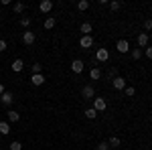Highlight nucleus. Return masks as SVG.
Instances as JSON below:
<instances>
[{
    "mask_svg": "<svg viewBox=\"0 0 152 150\" xmlns=\"http://www.w3.org/2000/svg\"><path fill=\"white\" fill-rule=\"evenodd\" d=\"M81 95L85 97V100H95V89H94V85H85L81 89Z\"/></svg>",
    "mask_w": 152,
    "mask_h": 150,
    "instance_id": "1",
    "label": "nucleus"
},
{
    "mask_svg": "<svg viewBox=\"0 0 152 150\" xmlns=\"http://www.w3.org/2000/svg\"><path fill=\"white\" fill-rule=\"evenodd\" d=\"M105 108H107V102H105L104 97H95L94 100V110L95 112H104Z\"/></svg>",
    "mask_w": 152,
    "mask_h": 150,
    "instance_id": "2",
    "label": "nucleus"
},
{
    "mask_svg": "<svg viewBox=\"0 0 152 150\" xmlns=\"http://www.w3.org/2000/svg\"><path fill=\"white\" fill-rule=\"evenodd\" d=\"M79 45H81L83 49H89V47L94 45V37H91V35H81V39H79Z\"/></svg>",
    "mask_w": 152,
    "mask_h": 150,
    "instance_id": "3",
    "label": "nucleus"
},
{
    "mask_svg": "<svg viewBox=\"0 0 152 150\" xmlns=\"http://www.w3.org/2000/svg\"><path fill=\"white\" fill-rule=\"evenodd\" d=\"M35 33H33V31H24L23 33V43L24 45H33V43H35Z\"/></svg>",
    "mask_w": 152,
    "mask_h": 150,
    "instance_id": "4",
    "label": "nucleus"
},
{
    "mask_svg": "<svg viewBox=\"0 0 152 150\" xmlns=\"http://www.w3.org/2000/svg\"><path fill=\"white\" fill-rule=\"evenodd\" d=\"M116 49H118V53H128L130 51V43L126 41V39H120L118 45H116Z\"/></svg>",
    "mask_w": 152,
    "mask_h": 150,
    "instance_id": "5",
    "label": "nucleus"
},
{
    "mask_svg": "<svg viewBox=\"0 0 152 150\" xmlns=\"http://www.w3.org/2000/svg\"><path fill=\"white\" fill-rule=\"evenodd\" d=\"M0 102L4 105H12V102H14V93H10V91H4L2 95H0Z\"/></svg>",
    "mask_w": 152,
    "mask_h": 150,
    "instance_id": "6",
    "label": "nucleus"
},
{
    "mask_svg": "<svg viewBox=\"0 0 152 150\" xmlns=\"http://www.w3.org/2000/svg\"><path fill=\"white\" fill-rule=\"evenodd\" d=\"M53 6H55V4H53V0H43V2L39 4V8H41V12H45V14L53 10Z\"/></svg>",
    "mask_w": 152,
    "mask_h": 150,
    "instance_id": "7",
    "label": "nucleus"
},
{
    "mask_svg": "<svg viewBox=\"0 0 152 150\" xmlns=\"http://www.w3.org/2000/svg\"><path fill=\"white\" fill-rule=\"evenodd\" d=\"M95 59H97V61H102V63H104V61H107V59H110V51H107V49H97Z\"/></svg>",
    "mask_w": 152,
    "mask_h": 150,
    "instance_id": "8",
    "label": "nucleus"
},
{
    "mask_svg": "<svg viewBox=\"0 0 152 150\" xmlns=\"http://www.w3.org/2000/svg\"><path fill=\"white\" fill-rule=\"evenodd\" d=\"M83 67H85V65H83V61H81V59H75V61L71 63V71H73V73H81Z\"/></svg>",
    "mask_w": 152,
    "mask_h": 150,
    "instance_id": "9",
    "label": "nucleus"
},
{
    "mask_svg": "<svg viewBox=\"0 0 152 150\" xmlns=\"http://www.w3.org/2000/svg\"><path fill=\"white\" fill-rule=\"evenodd\" d=\"M6 118H8V124H14V122L20 120V114L14 112V110H8V112H6Z\"/></svg>",
    "mask_w": 152,
    "mask_h": 150,
    "instance_id": "10",
    "label": "nucleus"
},
{
    "mask_svg": "<svg viewBox=\"0 0 152 150\" xmlns=\"http://www.w3.org/2000/svg\"><path fill=\"white\" fill-rule=\"evenodd\" d=\"M12 71H14V73H18V71H23L24 69V63H23V59H14V61H12Z\"/></svg>",
    "mask_w": 152,
    "mask_h": 150,
    "instance_id": "11",
    "label": "nucleus"
},
{
    "mask_svg": "<svg viewBox=\"0 0 152 150\" xmlns=\"http://www.w3.org/2000/svg\"><path fill=\"white\" fill-rule=\"evenodd\" d=\"M114 87H116V89H126V79L120 77V75L114 77Z\"/></svg>",
    "mask_w": 152,
    "mask_h": 150,
    "instance_id": "12",
    "label": "nucleus"
},
{
    "mask_svg": "<svg viewBox=\"0 0 152 150\" xmlns=\"http://www.w3.org/2000/svg\"><path fill=\"white\" fill-rule=\"evenodd\" d=\"M31 83L39 87V85H43V83H45V77H43L41 73H39V75H31Z\"/></svg>",
    "mask_w": 152,
    "mask_h": 150,
    "instance_id": "13",
    "label": "nucleus"
},
{
    "mask_svg": "<svg viewBox=\"0 0 152 150\" xmlns=\"http://www.w3.org/2000/svg\"><path fill=\"white\" fill-rule=\"evenodd\" d=\"M148 41H150L148 33H140V35H138V45H140V47H146V45H148Z\"/></svg>",
    "mask_w": 152,
    "mask_h": 150,
    "instance_id": "14",
    "label": "nucleus"
},
{
    "mask_svg": "<svg viewBox=\"0 0 152 150\" xmlns=\"http://www.w3.org/2000/svg\"><path fill=\"white\" fill-rule=\"evenodd\" d=\"M0 134H2V136L10 134V124H8V122H0Z\"/></svg>",
    "mask_w": 152,
    "mask_h": 150,
    "instance_id": "15",
    "label": "nucleus"
},
{
    "mask_svg": "<svg viewBox=\"0 0 152 150\" xmlns=\"http://www.w3.org/2000/svg\"><path fill=\"white\" fill-rule=\"evenodd\" d=\"M43 26H45L47 31H51V29L55 26V18H53V16H47V18H45V23H43Z\"/></svg>",
    "mask_w": 152,
    "mask_h": 150,
    "instance_id": "16",
    "label": "nucleus"
},
{
    "mask_svg": "<svg viewBox=\"0 0 152 150\" xmlns=\"http://www.w3.org/2000/svg\"><path fill=\"white\" fill-rule=\"evenodd\" d=\"M91 29H94L91 23H81V33H83V35H89V33H91Z\"/></svg>",
    "mask_w": 152,
    "mask_h": 150,
    "instance_id": "17",
    "label": "nucleus"
},
{
    "mask_svg": "<svg viewBox=\"0 0 152 150\" xmlns=\"http://www.w3.org/2000/svg\"><path fill=\"white\" fill-rule=\"evenodd\" d=\"M89 77H91V79H99V77H102V71L97 69V67H94V69L89 71Z\"/></svg>",
    "mask_w": 152,
    "mask_h": 150,
    "instance_id": "18",
    "label": "nucleus"
},
{
    "mask_svg": "<svg viewBox=\"0 0 152 150\" xmlns=\"http://www.w3.org/2000/svg\"><path fill=\"white\" fill-rule=\"evenodd\" d=\"M107 144H110V148H112V146H114V148H118V146H120V144H122V142H120V138H118V136H112V138H110V142H107Z\"/></svg>",
    "mask_w": 152,
    "mask_h": 150,
    "instance_id": "19",
    "label": "nucleus"
},
{
    "mask_svg": "<svg viewBox=\"0 0 152 150\" xmlns=\"http://www.w3.org/2000/svg\"><path fill=\"white\" fill-rule=\"evenodd\" d=\"M87 8H89V2L87 0H79L77 2V10H87Z\"/></svg>",
    "mask_w": 152,
    "mask_h": 150,
    "instance_id": "20",
    "label": "nucleus"
},
{
    "mask_svg": "<svg viewBox=\"0 0 152 150\" xmlns=\"http://www.w3.org/2000/svg\"><path fill=\"white\" fill-rule=\"evenodd\" d=\"M85 116H87L89 120H95V118H97V112H95L94 108H89V110H85Z\"/></svg>",
    "mask_w": 152,
    "mask_h": 150,
    "instance_id": "21",
    "label": "nucleus"
},
{
    "mask_svg": "<svg viewBox=\"0 0 152 150\" xmlns=\"http://www.w3.org/2000/svg\"><path fill=\"white\" fill-rule=\"evenodd\" d=\"M12 10L16 12V14H20V12L24 10V4H23V2H16V4H14V6H12Z\"/></svg>",
    "mask_w": 152,
    "mask_h": 150,
    "instance_id": "22",
    "label": "nucleus"
},
{
    "mask_svg": "<svg viewBox=\"0 0 152 150\" xmlns=\"http://www.w3.org/2000/svg\"><path fill=\"white\" fill-rule=\"evenodd\" d=\"M41 71H43V65H41V63H35V65H33V75H39Z\"/></svg>",
    "mask_w": 152,
    "mask_h": 150,
    "instance_id": "23",
    "label": "nucleus"
},
{
    "mask_svg": "<svg viewBox=\"0 0 152 150\" xmlns=\"http://www.w3.org/2000/svg\"><path fill=\"white\" fill-rule=\"evenodd\" d=\"M107 4H110V8H112V10H120V6H122L118 0H114V2H107Z\"/></svg>",
    "mask_w": 152,
    "mask_h": 150,
    "instance_id": "24",
    "label": "nucleus"
},
{
    "mask_svg": "<svg viewBox=\"0 0 152 150\" xmlns=\"http://www.w3.org/2000/svg\"><path fill=\"white\" fill-rule=\"evenodd\" d=\"M10 150H23V144L14 140V142H12V144H10Z\"/></svg>",
    "mask_w": 152,
    "mask_h": 150,
    "instance_id": "25",
    "label": "nucleus"
},
{
    "mask_svg": "<svg viewBox=\"0 0 152 150\" xmlns=\"http://www.w3.org/2000/svg\"><path fill=\"white\" fill-rule=\"evenodd\" d=\"M132 57H134V59H140L142 57V49H134V51H132Z\"/></svg>",
    "mask_w": 152,
    "mask_h": 150,
    "instance_id": "26",
    "label": "nucleus"
},
{
    "mask_svg": "<svg viewBox=\"0 0 152 150\" xmlns=\"http://www.w3.org/2000/svg\"><path fill=\"white\" fill-rule=\"evenodd\" d=\"M124 91H126V95H128V97H132V95H134V93H136V89H134V87H132V85H130V87H126V89H124Z\"/></svg>",
    "mask_w": 152,
    "mask_h": 150,
    "instance_id": "27",
    "label": "nucleus"
},
{
    "mask_svg": "<svg viewBox=\"0 0 152 150\" xmlns=\"http://www.w3.org/2000/svg\"><path fill=\"white\" fill-rule=\"evenodd\" d=\"M97 150H110V144L107 142H99L97 144Z\"/></svg>",
    "mask_w": 152,
    "mask_h": 150,
    "instance_id": "28",
    "label": "nucleus"
},
{
    "mask_svg": "<svg viewBox=\"0 0 152 150\" xmlns=\"http://www.w3.org/2000/svg\"><path fill=\"white\" fill-rule=\"evenodd\" d=\"M20 24H23V26H28V24H31V18H28V16H23V18H20Z\"/></svg>",
    "mask_w": 152,
    "mask_h": 150,
    "instance_id": "29",
    "label": "nucleus"
},
{
    "mask_svg": "<svg viewBox=\"0 0 152 150\" xmlns=\"http://www.w3.org/2000/svg\"><path fill=\"white\" fill-rule=\"evenodd\" d=\"M144 26H146V31H152V18H146L144 20Z\"/></svg>",
    "mask_w": 152,
    "mask_h": 150,
    "instance_id": "30",
    "label": "nucleus"
},
{
    "mask_svg": "<svg viewBox=\"0 0 152 150\" xmlns=\"http://www.w3.org/2000/svg\"><path fill=\"white\" fill-rule=\"evenodd\" d=\"M6 41H4V39H0V53H2V51H6Z\"/></svg>",
    "mask_w": 152,
    "mask_h": 150,
    "instance_id": "31",
    "label": "nucleus"
},
{
    "mask_svg": "<svg viewBox=\"0 0 152 150\" xmlns=\"http://www.w3.org/2000/svg\"><path fill=\"white\" fill-rule=\"evenodd\" d=\"M146 57L152 59V47H146Z\"/></svg>",
    "mask_w": 152,
    "mask_h": 150,
    "instance_id": "32",
    "label": "nucleus"
},
{
    "mask_svg": "<svg viewBox=\"0 0 152 150\" xmlns=\"http://www.w3.org/2000/svg\"><path fill=\"white\" fill-rule=\"evenodd\" d=\"M6 91V89H4V85H2V83H0V95H2V93Z\"/></svg>",
    "mask_w": 152,
    "mask_h": 150,
    "instance_id": "33",
    "label": "nucleus"
},
{
    "mask_svg": "<svg viewBox=\"0 0 152 150\" xmlns=\"http://www.w3.org/2000/svg\"><path fill=\"white\" fill-rule=\"evenodd\" d=\"M150 120H152V114H150Z\"/></svg>",
    "mask_w": 152,
    "mask_h": 150,
    "instance_id": "34",
    "label": "nucleus"
},
{
    "mask_svg": "<svg viewBox=\"0 0 152 150\" xmlns=\"http://www.w3.org/2000/svg\"><path fill=\"white\" fill-rule=\"evenodd\" d=\"M0 150H2V148H0Z\"/></svg>",
    "mask_w": 152,
    "mask_h": 150,
    "instance_id": "35",
    "label": "nucleus"
}]
</instances>
